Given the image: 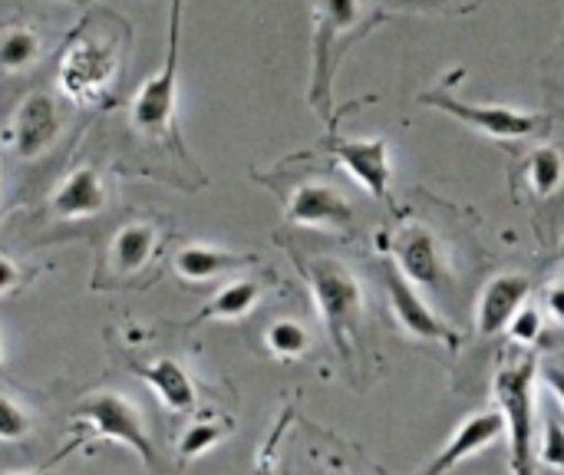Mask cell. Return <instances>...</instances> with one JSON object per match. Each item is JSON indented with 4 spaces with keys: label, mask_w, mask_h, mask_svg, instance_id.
Segmentation results:
<instances>
[{
    "label": "cell",
    "mask_w": 564,
    "mask_h": 475,
    "mask_svg": "<svg viewBox=\"0 0 564 475\" xmlns=\"http://www.w3.org/2000/svg\"><path fill=\"white\" fill-rule=\"evenodd\" d=\"M112 20L116 17L102 10L89 13L83 26H76L66 46L59 50L56 83L73 102L96 106L99 99H106V93L119 79L122 60L129 50V26L119 23L116 30H109Z\"/></svg>",
    "instance_id": "cell-1"
},
{
    "label": "cell",
    "mask_w": 564,
    "mask_h": 475,
    "mask_svg": "<svg viewBox=\"0 0 564 475\" xmlns=\"http://www.w3.org/2000/svg\"><path fill=\"white\" fill-rule=\"evenodd\" d=\"M301 271L311 284V294L321 311L327 337L334 341L340 360L347 367H354V357L360 350L364 317H367L364 288H360L357 274L337 258H304Z\"/></svg>",
    "instance_id": "cell-2"
},
{
    "label": "cell",
    "mask_w": 564,
    "mask_h": 475,
    "mask_svg": "<svg viewBox=\"0 0 564 475\" xmlns=\"http://www.w3.org/2000/svg\"><path fill=\"white\" fill-rule=\"evenodd\" d=\"M178 20L182 3L169 7V50L162 69H155L129 106V126L142 142H152L162 152H172L178 162L188 165V152L178 139V119H175V99H178Z\"/></svg>",
    "instance_id": "cell-3"
},
{
    "label": "cell",
    "mask_w": 564,
    "mask_h": 475,
    "mask_svg": "<svg viewBox=\"0 0 564 475\" xmlns=\"http://www.w3.org/2000/svg\"><path fill=\"white\" fill-rule=\"evenodd\" d=\"M380 20H387L383 10L373 7H357V3H321L314 7V66H311V106L317 112L330 109V86H334V73L340 66V56Z\"/></svg>",
    "instance_id": "cell-4"
},
{
    "label": "cell",
    "mask_w": 564,
    "mask_h": 475,
    "mask_svg": "<svg viewBox=\"0 0 564 475\" xmlns=\"http://www.w3.org/2000/svg\"><path fill=\"white\" fill-rule=\"evenodd\" d=\"M73 440L63 446L59 456L73 453L76 446H86L93 440H112V443H122L129 446L152 475H159V460H155V446H152V436L142 423V413L135 410V403H129L122 393H96V397H86V403H79L73 410Z\"/></svg>",
    "instance_id": "cell-5"
},
{
    "label": "cell",
    "mask_w": 564,
    "mask_h": 475,
    "mask_svg": "<svg viewBox=\"0 0 564 475\" xmlns=\"http://www.w3.org/2000/svg\"><path fill=\"white\" fill-rule=\"evenodd\" d=\"M535 357L512 360L496 374V400L506 420L512 473L535 475Z\"/></svg>",
    "instance_id": "cell-6"
},
{
    "label": "cell",
    "mask_w": 564,
    "mask_h": 475,
    "mask_svg": "<svg viewBox=\"0 0 564 475\" xmlns=\"http://www.w3.org/2000/svg\"><path fill=\"white\" fill-rule=\"evenodd\" d=\"M420 102L459 119L463 126H469L479 136H489L496 142H525V139L549 136V129H552V119L545 112H529V109H516V106H502V102H469L446 89L423 93Z\"/></svg>",
    "instance_id": "cell-7"
},
{
    "label": "cell",
    "mask_w": 564,
    "mask_h": 475,
    "mask_svg": "<svg viewBox=\"0 0 564 475\" xmlns=\"http://www.w3.org/2000/svg\"><path fill=\"white\" fill-rule=\"evenodd\" d=\"M383 288H387V301H390V314L397 321V327L423 344H443L449 350L463 347V334L456 327H449L433 307L430 301L397 271V265L387 258L383 261Z\"/></svg>",
    "instance_id": "cell-8"
},
{
    "label": "cell",
    "mask_w": 564,
    "mask_h": 475,
    "mask_svg": "<svg viewBox=\"0 0 564 475\" xmlns=\"http://www.w3.org/2000/svg\"><path fill=\"white\" fill-rule=\"evenodd\" d=\"M397 271L416 288V291H446L453 281L449 255L440 235L430 225H403L393 238V258Z\"/></svg>",
    "instance_id": "cell-9"
},
{
    "label": "cell",
    "mask_w": 564,
    "mask_h": 475,
    "mask_svg": "<svg viewBox=\"0 0 564 475\" xmlns=\"http://www.w3.org/2000/svg\"><path fill=\"white\" fill-rule=\"evenodd\" d=\"M284 215H288L291 225L337 231V235H350L354 222H357V212H354L350 198L330 182H297V185H291V192L284 195Z\"/></svg>",
    "instance_id": "cell-10"
},
{
    "label": "cell",
    "mask_w": 564,
    "mask_h": 475,
    "mask_svg": "<svg viewBox=\"0 0 564 475\" xmlns=\"http://www.w3.org/2000/svg\"><path fill=\"white\" fill-rule=\"evenodd\" d=\"M327 152L373 195V198H390V179H393V162H390V142L387 139H327Z\"/></svg>",
    "instance_id": "cell-11"
},
{
    "label": "cell",
    "mask_w": 564,
    "mask_h": 475,
    "mask_svg": "<svg viewBox=\"0 0 564 475\" xmlns=\"http://www.w3.org/2000/svg\"><path fill=\"white\" fill-rule=\"evenodd\" d=\"M529 291H532V278L529 274H522V271L496 274L482 288V294H479V304H476V331L482 337H496V334L509 331V324L516 321V314L525 307Z\"/></svg>",
    "instance_id": "cell-12"
},
{
    "label": "cell",
    "mask_w": 564,
    "mask_h": 475,
    "mask_svg": "<svg viewBox=\"0 0 564 475\" xmlns=\"http://www.w3.org/2000/svg\"><path fill=\"white\" fill-rule=\"evenodd\" d=\"M506 433V420L499 410H479L469 420H463L456 427V433L449 436V443L433 456V463L420 475H449L459 463L473 460L476 453H482L486 446H492L496 440H502Z\"/></svg>",
    "instance_id": "cell-13"
},
{
    "label": "cell",
    "mask_w": 564,
    "mask_h": 475,
    "mask_svg": "<svg viewBox=\"0 0 564 475\" xmlns=\"http://www.w3.org/2000/svg\"><path fill=\"white\" fill-rule=\"evenodd\" d=\"M109 205V188L106 179L99 175L96 165H76L63 175V182L56 185L50 208L56 218L63 222H76V218H96L99 212H106Z\"/></svg>",
    "instance_id": "cell-14"
},
{
    "label": "cell",
    "mask_w": 564,
    "mask_h": 475,
    "mask_svg": "<svg viewBox=\"0 0 564 475\" xmlns=\"http://www.w3.org/2000/svg\"><path fill=\"white\" fill-rule=\"evenodd\" d=\"M59 136V112L53 96L46 93H33L20 102L17 116H13V149L20 159H40Z\"/></svg>",
    "instance_id": "cell-15"
},
{
    "label": "cell",
    "mask_w": 564,
    "mask_h": 475,
    "mask_svg": "<svg viewBox=\"0 0 564 475\" xmlns=\"http://www.w3.org/2000/svg\"><path fill=\"white\" fill-rule=\"evenodd\" d=\"M159 228L152 222H129L109 241V271L116 274L112 284H129L145 265L155 258Z\"/></svg>",
    "instance_id": "cell-16"
},
{
    "label": "cell",
    "mask_w": 564,
    "mask_h": 475,
    "mask_svg": "<svg viewBox=\"0 0 564 475\" xmlns=\"http://www.w3.org/2000/svg\"><path fill=\"white\" fill-rule=\"evenodd\" d=\"M132 370L152 387V393L172 410V413H188L198 400L195 393V380L185 370V364H178L175 357H155V360H132Z\"/></svg>",
    "instance_id": "cell-17"
},
{
    "label": "cell",
    "mask_w": 564,
    "mask_h": 475,
    "mask_svg": "<svg viewBox=\"0 0 564 475\" xmlns=\"http://www.w3.org/2000/svg\"><path fill=\"white\" fill-rule=\"evenodd\" d=\"M245 265H254V255H235L225 248H212V245H185L175 251L172 268L182 281H212L221 274H231Z\"/></svg>",
    "instance_id": "cell-18"
},
{
    "label": "cell",
    "mask_w": 564,
    "mask_h": 475,
    "mask_svg": "<svg viewBox=\"0 0 564 475\" xmlns=\"http://www.w3.org/2000/svg\"><path fill=\"white\" fill-rule=\"evenodd\" d=\"M519 179H522L525 195H529L535 205L552 202V198L564 188V152L558 145H552V142L535 145V149L525 155Z\"/></svg>",
    "instance_id": "cell-19"
},
{
    "label": "cell",
    "mask_w": 564,
    "mask_h": 475,
    "mask_svg": "<svg viewBox=\"0 0 564 475\" xmlns=\"http://www.w3.org/2000/svg\"><path fill=\"white\" fill-rule=\"evenodd\" d=\"M264 288L251 278H238V281H228L195 317L192 324H205V321H238V317H248L258 301H261Z\"/></svg>",
    "instance_id": "cell-20"
},
{
    "label": "cell",
    "mask_w": 564,
    "mask_h": 475,
    "mask_svg": "<svg viewBox=\"0 0 564 475\" xmlns=\"http://www.w3.org/2000/svg\"><path fill=\"white\" fill-rule=\"evenodd\" d=\"M311 331L294 317H278L264 327V347L278 360H301L311 354Z\"/></svg>",
    "instance_id": "cell-21"
},
{
    "label": "cell",
    "mask_w": 564,
    "mask_h": 475,
    "mask_svg": "<svg viewBox=\"0 0 564 475\" xmlns=\"http://www.w3.org/2000/svg\"><path fill=\"white\" fill-rule=\"evenodd\" d=\"M43 53L40 36L30 26H13L7 33H0V69L7 73H20L26 66H33Z\"/></svg>",
    "instance_id": "cell-22"
},
{
    "label": "cell",
    "mask_w": 564,
    "mask_h": 475,
    "mask_svg": "<svg viewBox=\"0 0 564 475\" xmlns=\"http://www.w3.org/2000/svg\"><path fill=\"white\" fill-rule=\"evenodd\" d=\"M231 430H235V423H231L228 417L195 420V423L185 430L182 443H178V456H182V460H198V456H205L208 450H215Z\"/></svg>",
    "instance_id": "cell-23"
},
{
    "label": "cell",
    "mask_w": 564,
    "mask_h": 475,
    "mask_svg": "<svg viewBox=\"0 0 564 475\" xmlns=\"http://www.w3.org/2000/svg\"><path fill=\"white\" fill-rule=\"evenodd\" d=\"M33 430L30 413L13 400L0 393V443H23Z\"/></svg>",
    "instance_id": "cell-24"
},
{
    "label": "cell",
    "mask_w": 564,
    "mask_h": 475,
    "mask_svg": "<svg viewBox=\"0 0 564 475\" xmlns=\"http://www.w3.org/2000/svg\"><path fill=\"white\" fill-rule=\"evenodd\" d=\"M542 327H545L542 311H539V307H532V304H525V307L516 314V321L509 324V337H512L516 344H522V347H532V344H539Z\"/></svg>",
    "instance_id": "cell-25"
},
{
    "label": "cell",
    "mask_w": 564,
    "mask_h": 475,
    "mask_svg": "<svg viewBox=\"0 0 564 475\" xmlns=\"http://www.w3.org/2000/svg\"><path fill=\"white\" fill-rule=\"evenodd\" d=\"M539 460L545 466H552V469H564V430L558 420H549L545 440H542V456Z\"/></svg>",
    "instance_id": "cell-26"
},
{
    "label": "cell",
    "mask_w": 564,
    "mask_h": 475,
    "mask_svg": "<svg viewBox=\"0 0 564 475\" xmlns=\"http://www.w3.org/2000/svg\"><path fill=\"white\" fill-rule=\"evenodd\" d=\"M23 281H26V274L20 271V265H13L7 255H0V298H7V294L20 291V288H23Z\"/></svg>",
    "instance_id": "cell-27"
},
{
    "label": "cell",
    "mask_w": 564,
    "mask_h": 475,
    "mask_svg": "<svg viewBox=\"0 0 564 475\" xmlns=\"http://www.w3.org/2000/svg\"><path fill=\"white\" fill-rule=\"evenodd\" d=\"M545 314H549L552 321L564 324V274L558 281H552V284L545 288Z\"/></svg>",
    "instance_id": "cell-28"
},
{
    "label": "cell",
    "mask_w": 564,
    "mask_h": 475,
    "mask_svg": "<svg viewBox=\"0 0 564 475\" xmlns=\"http://www.w3.org/2000/svg\"><path fill=\"white\" fill-rule=\"evenodd\" d=\"M542 377H545L549 390L555 393V400H558V403L564 407V370L562 367H545V374H542Z\"/></svg>",
    "instance_id": "cell-29"
},
{
    "label": "cell",
    "mask_w": 564,
    "mask_h": 475,
    "mask_svg": "<svg viewBox=\"0 0 564 475\" xmlns=\"http://www.w3.org/2000/svg\"><path fill=\"white\" fill-rule=\"evenodd\" d=\"M0 367H3V341H0Z\"/></svg>",
    "instance_id": "cell-30"
}]
</instances>
